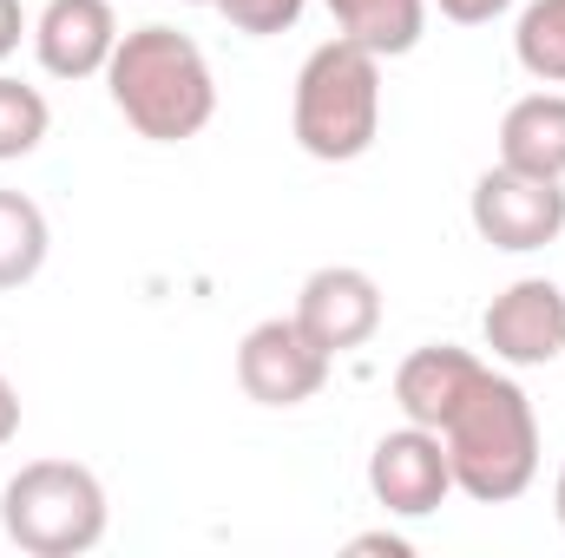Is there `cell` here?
Here are the masks:
<instances>
[{"label": "cell", "instance_id": "1", "mask_svg": "<svg viewBox=\"0 0 565 558\" xmlns=\"http://www.w3.org/2000/svg\"><path fill=\"white\" fill-rule=\"evenodd\" d=\"M106 93L119 119L151 144H184L217 119V79L191 33L178 26H132L106 60Z\"/></svg>", "mask_w": 565, "mask_h": 558}, {"label": "cell", "instance_id": "2", "mask_svg": "<svg viewBox=\"0 0 565 558\" xmlns=\"http://www.w3.org/2000/svg\"><path fill=\"white\" fill-rule=\"evenodd\" d=\"M454 466V493L473 506H507L540 480V415L526 388L500 368H480V382L454 401V415L434 427Z\"/></svg>", "mask_w": 565, "mask_h": 558}, {"label": "cell", "instance_id": "3", "mask_svg": "<svg viewBox=\"0 0 565 558\" xmlns=\"http://www.w3.org/2000/svg\"><path fill=\"white\" fill-rule=\"evenodd\" d=\"M289 132L316 164H355L382 139V60L355 40H322L289 93Z\"/></svg>", "mask_w": 565, "mask_h": 558}, {"label": "cell", "instance_id": "4", "mask_svg": "<svg viewBox=\"0 0 565 558\" xmlns=\"http://www.w3.org/2000/svg\"><path fill=\"white\" fill-rule=\"evenodd\" d=\"M106 486L79 460H26L0 486V526L33 558H79L106 539Z\"/></svg>", "mask_w": 565, "mask_h": 558}, {"label": "cell", "instance_id": "5", "mask_svg": "<svg viewBox=\"0 0 565 558\" xmlns=\"http://www.w3.org/2000/svg\"><path fill=\"white\" fill-rule=\"evenodd\" d=\"M467 217H473L480 244H493L507 257L546 250V244L565 237V178H533V171L493 164V171L473 178Z\"/></svg>", "mask_w": 565, "mask_h": 558}, {"label": "cell", "instance_id": "6", "mask_svg": "<svg viewBox=\"0 0 565 558\" xmlns=\"http://www.w3.org/2000/svg\"><path fill=\"white\" fill-rule=\"evenodd\" d=\"M329 368H335V355L316 348L296 315H270V322H257L237 342V388L257 408H302V401H316Z\"/></svg>", "mask_w": 565, "mask_h": 558}, {"label": "cell", "instance_id": "7", "mask_svg": "<svg viewBox=\"0 0 565 558\" xmlns=\"http://www.w3.org/2000/svg\"><path fill=\"white\" fill-rule=\"evenodd\" d=\"M369 493H375V506L395 513V519H427V513H440L447 493H454V466H447L440 433H434V427H415V420H402L395 433H382L375 453H369Z\"/></svg>", "mask_w": 565, "mask_h": 558}, {"label": "cell", "instance_id": "8", "mask_svg": "<svg viewBox=\"0 0 565 558\" xmlns=\"http://www.w3.org/2000/svg\"><path fill=\"white\" fill-rule=\"evenodd\" d=\"M480 335H487L493 362H507V368H546V362H559L565 355V289L553 277L507 282L487 302Z\"/></svg>", "mask_w": 565, "mask_h": 558}, {"label": "cell", "instance_id": "9", "mask_svg": "<svg viewBox=\"0 0 565 558\" xmlns=\"http://www.w3.org/2000/svg\"><path fill=\"white\" fill-rule=\"evenodd\" d=\"M289 315L309 329L316 348L355 355V348L375 342V329H382V282L369 277V270H355V264H322V270L302 277Z\"/></svg>", "mask_w": 565, "mask_h": 558}, {"label": "cell", "instance_id": "10", "mask_svg": "<svg viewBox=\"0 0 565 558\" xmlns=\"http://www.w3.org/2000/svg\"><path fill=\"white\" fill-rule=\"evenodd\" d=\"M119 46L113 0H46L33 20V60L53 79H99Z\"/></svg>", "mask_w": 565, "mask_h": 558}, {"label": "cell", "instance_id": "11", "mask_svg": "<svg viewBox=\"0 0 565 558\" xmlns=\"http://www.w3.org/2000/svg\"><path fill=\"white\" fill-rule=\"evenodd\" d=\"M480 355L473 348H454V342H427L415 348L402 368H395V408L402 420H415V427H440V420L454 415V401L480 382Z\"/></svg>", "mask_w": 565, "mask_h": 558}, {"label": "cell", "instance_id": "12", "mask_svg": "<svg viewBox=\"0 0 565 558\" xmlns=\"http://www.w3.org/2000/svg\"><path fill=\"white\" fill-rule=\"evenodd\" d=\"M500 164L533 171V178H565V93H526L507 106Z\"/></svg>", "mask_w": 565, "mask_h": 558}, {"label": "cell", "instance_id": "13", "mask_svg": "<svg viewBox=\"0 0 565 558\" xmlns=\"http://www.w3.org/2000/svg\"><path fill=\"white\" fill-rule=\"evenodd\" d=\"M335 33L369 46L375 60H402L415 53L427 33V0H322Z\"/></svg>", "mask_w": 565, "mask_h": 558}, {"label": "cell", "instance_id": "14", "mask_svg": "<svg viewBox=\"0 0 565 558\" xmlns=\"http://www.w3.org/2000/svg\"><path fill=\"white\" fill-rule=\"evenodd\" d=\"M46 250H53L46 211L26 191H0V289H26L46 270Z\"/></svg>", "mask_w": 565, "mask_h": 558}, {"label": "cell", "instance_id": "15", "mask_svg": "<svg viewBox=\"0 0 565 558\" xmlns=\"http://www.w3.org/2000/svg\"><path fill=\"white\" fill-rule=\"evenodd\" d=\"M513 60H520L540 86H565V0H526V7H520Z\"/></svg>", "mask_w": 565, "mask_h": 558}, {"label": "cell", "instance_id": "16", "mask_svg": "<svg viewBox=\"0 0 565 558\" xmlns=\"http://www.w3.org/2000/svg\"><path fill=\"white\" fill-rule=\"evenodd\" d=\"M46 132H53V106H46V93L26 86V79H13V73H0V164L33 158V151L46 144Z\"/></svg>", "mask_w": 565, "mask_h": 558}, {"label": "cell", "instance_id": "17", "mask_svg": "<svg viewBox=\"0 0 565 558\" xmlns=\"http://www.w3.org/2000/svg\"><path fill=\"white\" fill-rule=\"evenodd\" d=\"M191 7H217L237 33L270 40V33H289V26L302 20V7H309V0H191Z\"/></svg>", "mask_w": 565, "mask_h": 558}, {"label": "cell", "instance_id": "18", "mask_svg": "<svg viewBox=\"0 0 565 558\" xmlns=\"http://www.w3.org/2000/svg\"><path fill=\"white\" fill-rule=\"evenodd\" d=\"M454 26H487V20H500V13H513L520 0H434Z\"/></svg>", "mask_w": 565, "mask_h": 558}, {"label": "cell", "instance_id": "19", "mask_svg": "<svg viewBox=\"0 0 565 558\" xmlns=\"http://www.w3.org/2000/svg\"><path fill=\"white\" fill-rule=\"evenodd\" d=\"M20 33H33V26H26V7H20V0H0V60L20 53Z\"/></svg>", "mask_w": 565, "mask_h": 558}, {"label": "cell", "instance_id": "20", "mask_svg": "<svg viewBox=\"0 0 565 558\" xmlns=\"http://www.w3.org/2000/svg\"><path fill=\"white\" fill-rule=\"evenodd\" d=\"M349 552H355V558H362V552H382V558H408V552H415V546H408L402 533H355V539H349Z\"/></svg>", "mask_w": 565, "mask_h": 558}, {"label": "cell", "instance_id": "21", "mask_svg": "<svg viewBox=\"0 0 565 558\" xmlns=\"http://www.w3.org/2000/svg\"><path fill=\"white\" fill-rule=\"evenodd\" d=\"M20 433V388L7 382V368H0V447Z\"/></svg>", "mask_w": 565, "mask_h": 558}, {"label": "cell", "instance_id": "22", "mask_svg": "<svg viewBox=\"0 0 565 558\" xmlns=\"http://www.w3.org/2000/svg\"><path fill=\"white\" fill-rule=\"evenodd\" d=\"M553 513H559V533H565V466H559V486H553Z\"/></svg>", "mask_w": 565, "mask_h": 558}]
</instances>
